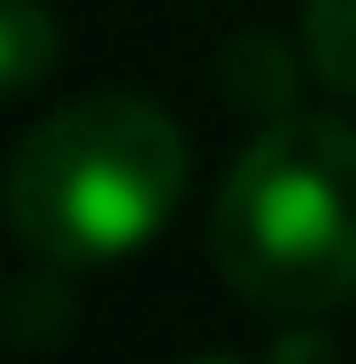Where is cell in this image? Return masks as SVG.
Here are the masks:
<instances>
[{
  "mask_svg": "<svg viewBox=\"0 0 356 364\" xmlns=\"http://www.w3.org/2000/svg\"><path fill=\"white\" fill-rule=\"evenodd\" d=\"M186 171L194 155L171 109L140 93H85L16 140L0 218L47 264H117L171 225Z\"/></svg>",
  "mask_w": 356,
  "mask_h": 364,
  "instance_id": "cell-1",
  "label": "cell"
},
{
  "mask_svg": "<svg viewBox=\"0 0 356 364\" xmlns=\"http://www.w3.org/2000/svg\"><path fill=\"white\" fill-rule=\"evenodd\" d=\"M225 287L279 318H318L356 294V124L279 117L232 155L210 202Z\"/></svg>",
  "mask_w": 356,
  "mask_h": 364,
  "instance_id": "cell-2",
  "label": "cell"
},
{
  "mask_svg": "<svg viewBox=\"0 0 356 364\" xmlns=\"http://www.w3.org/2000/svg\"><path fill=\"white\" fill-rule=\"evenodd\" d=\"M63 55V31L39 0H0V93H23L55 70Z\"/></svg>",
  "mask_w": 356,
  "mask_h": 364,
  "instance_id": "cell-3",
  "label": "cell"
},
{
  "mask_svg": "<svg viewBox=\"0 0 356 364\" xmlns=\"http://www.w3.org/2000/svg\"><path fill=\"white\" fill-rule=\"evenodd\" d=\"M302 63L318 85L356 101V0H302Z\"/></svg>",
  "mask_w": 356,
  "mask_h": 364,
  "instance_id": "cell-4",
  "label": "cell"
},
{
  "mask_svg": "<svg viewBox=\"0 0 356 364\" xmlns=\"http://www.w3.org/2000/svg\"><path fill=\"white\" fill-rule=\"evenodd\" d=\"M294 70H310V63H286L271 39H240V47H232V63H225V85H232L240 101H256V93H264V117L279 124V117H294Z\"/></svg>",
  "mask_w": 356,
  "mask_h": 364,
  "instance_id": "cell-5",
  "label": "cell"
},
{
  "mask_svg": "<svg viewBox=\"0 0 356 364\" xmlns=\"http://www.w3.org/2000/svg\"><path fill=\"white\" fill-rule=\"evenodd\" d=\"M194 364H240V357H194Z\"/></svg>",
  "mask_w": 356,
  "mask_h": 364,
  "instance_id": "cell-6",
  "label": "cell"
}]
</instances>
